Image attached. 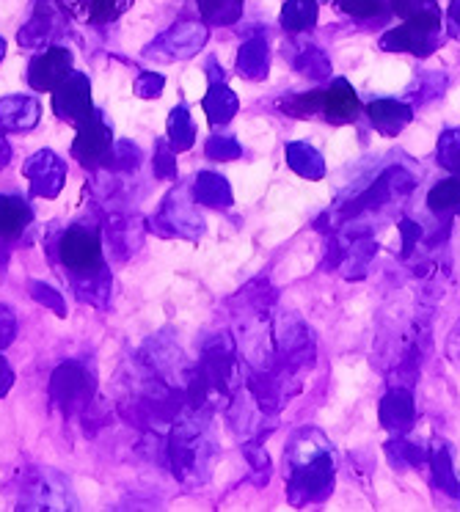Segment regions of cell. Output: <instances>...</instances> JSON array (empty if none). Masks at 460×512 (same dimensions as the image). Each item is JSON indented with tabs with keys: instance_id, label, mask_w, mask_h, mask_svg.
Here are the masks:
<instances>
[{
	"instance_id": "1",
	"label": "cell",
	"mask_w": 460,
	"mask_h": 512,
	"mask_svg": "<svg viewBox=\"0 0 460 512\" xmlns=\"http://www.w3.org/2000/svg\"><path fill=\"white\" fill-rule=\"evenodd\" d=\"M58 259L75 279L78 287H94L102 295L111 290V276L102 265V240L100 234L86 226H72L58 240Z\"/></svg>"
},
{
	"instance_id": "2",
	"label": "cell",
	"mask_w": 460,
	"mask_h": 512,
	"mask_svg": "<svg viewBox=\"0 0 460 512\" xmlns=\"http://www.w3.org/2000/svg\"><path fill=\"white\" fill-rule=\"evenodd\" d=\"M91 394H94V378H91L89 369L78 361L61 364L50 378V400L67 416L83 411L89 405Z\"/></svg>"
},
{
	"instance_id": "3",
	"label": "cell",
	"mask_w": 460,
	"mask_h": 512,
	"mask_svg": "<svg viewBox=\"0 0 460 512\" xmlns=\"http://www.w3.org/2000/svg\"><path fill=\"white\" fill-rule=\"evenodd\" d=\"M315 111H323L328 122H353L359 116V100H356L353 89H348L345 80H337L328 91H315L309 97H298L292 102V113H298V116Z\"/></svg>"
},
{
	"instance_id": "4",
	"label": "cell",
	"mask_w": 460,
	"mask_h": 512,
	"mask_svg": "<svg viewBox=\"0 0 460 512\" xmlns=\"http://www.w3.org/2000/svg\"><path fill=\"white\" fill-rule=\"evenodd\" d=\"M113 149V130L111 124L105 122L97 108L86 122L78 124V135L72 141V155L83 168H100L108 163Z\"/></svg>"
},
{
	"instance_id": "5",
	"label": "cell",
	"mask_w": 460,
	"mask_h": 512,
	"mask_svg": "<svg viewBox=\"0 0 460 512\" xmlns=\"http://www.w3.org/2000/svg\"><path fill=\"white\" fill-rule=\"evenodd\" d=\"M53 111L58 119L75 124L86 122L94 113V102H91V83L83 72H69L64 83H58L53 89Z\"/></svg>"
},
{
	"instance_id": "6",
	"label": "cell",
	"mask_w": 460,
	"mask_h": 512,
	"mask_svg": "<svg viewBox=\"0 0 460 512\" xmlns=\"http://www.w3.org/2000/svg\"><path fill=\"white\" fill-rule=\"evenodd\" d=\"M23 171L31 182V193L39 199H56L67 182V163L53 149H42L28 157Z\"/></svg>"
},
{
	"instance_id": "7",
	"label": "cell",
	"mask_w": 460,
	"mask_h": 512,
	"mask_svg": "<svg viewBox=\"0 0 460 512\" xmlns=\"http://www.w3.org/2000/svg\"><path fill=\"white\" fill-rule=\"evenodd\" d=\"M72 50L61 45L45 47L28 67V86L36 91H53L72 72Z\"/></svg>"
},
{
	"instance_id": "8",
	"label": "cell",
	"mask_w": 460,
	"mask_h": 512,
	"mask_svg": "<svg viewBox=\"0 0 460 512\" xmlns=\"http://www.w3.org/2000/svg\"><path fill=\"white\" fill-rule=\"evenodd\" d=\"M207 31L199 23H180L169 28L166 34H160L152 47H146V58H188L204 45Z\"/></svg>"
},
{
	"instance_id": "9",
	"label": "cell",
	"mask_w": 460,
	"mask_h": 512,
	"mask_svg": "<svg viewBox=\"0 0 460 512\" xmlns=\"http://www.w3.org/2000/svg\"><path fill=\"white\" fill-rule=\"evenodd\" d=\"M152 232H158L160 237H196L202 232V218L193 215L185 199L174 190L163 204V210L152 218Z\"/></svg>"
},
{
	"instance_id": "10",
	"label": "cell",
	"mask_w": 460,
	"mask_h": 512,
	"mask_svg": "<svg viewBox=\"0 0 460 512\" xmlns=\"http://www.w3.org/2000/svg\"><path fill=\"white\" fill-rule=\"evenodd\" d=\"M61 34V14H58V3L50 0H36V9L31 20L20 28L17 42L25 50H36V47L53 45L56 36Z\"/></svg>"
},
{
	"instance_id": "11",
	"label": "cell",
	"mask_w": 460,
	"mask_h": 512,
	"mask_svg": "<svg viewBox=\"0 0 460 512\" xmlns=\"http://www.w3.org/2000/svg\"><path fill=\"white\" fill-rule=\"evenodd\" d=\"M42 116V105L34 97H25V94H14L0 100V130L6 133H28L39 124Z\"/></svg>"
},
{
	"instance_id": "12",
	"label": "cell",
	"mask_w": 460,
	"mask_h": 512,
	"mask_svg": "<svg viewBox=\"0 0 460 512\" xmlns=\"http://www.w3.org/2000/svg\"><path fill=\"white\" fill-rule=\"evenodd\" d=\"M135 0H64V9L89 25H111L122 17Z\"/></svg>"
},
{
	"instance_id": "13",
	"label": "cell",
	"mask_w": 460,
	"mask_h": 512,
	"mask_svg": "<svg viewBox=\"0 0 460 512\" xmlns=\"http://www.w3.org/2000/svg\"><path fill=\"white\" fill-rule=\"evenodd\" d=\"M34 221V210L23 196H0V240H17Z\"/></svg>"
},
{
	"instance_id": "14",
	"label": "cell",
	"mask_w": 460,
	"mask_h": 512,
	"mask_svg": "<svg viewBox=\"0 0 460 512\" xmlns=\"http://www.w3.org/2000/svg\"><path fill=\"white\" fill-rule=\"evenodd\" d=\"M204 111H207L210 124L229 122L237 111L235 94L226 86H221V83H213V89L207 91V97H204Z\"/></svg>"
},
{
	"instance_id": "15",
	"label": "cell",
	"mask_w": 460,
	"mask_h": 512,
	"mask_svg": "<svg viewBox=\"0 0 460 512\" xmlns=\"http://www.w3.org/2000/svg\"><path fill=\"white\" fill-rule=\"evenodd\" d=\"M166 133H169V144L177 149V152H185V149H191L193 146V122H191V113L185 105H177L174 111L169 113V124H166Z\"/></svg>"
},
{
	"instance_id": "16",
	"label": "cell",
	"mask_w": 460,
	"mask_h": 512,
	"mask_svg": "<svg viewBox=\"0 0 460 512\" xmlns=\"http://www.w3.org/2000/svg\"><path fill=\"white\" fill-rule=\"evenodd\" d=\"M196 199L202 204H213V207H226L232 196H229V185L215 174H199L196 177Z\"/></svg>"
},
{
	"instance_id": "17",
	"label": "cell",
	"mask_w": 460,
	"mask_h": 512,
	"mask_svg": "<svg viewBox=\"0 0 460 512\" xmlns=\"http://www.w3.org/2000/svg\"><path fill=\"white\" fill-rule=\"evenodd\" d=\"M204 20L215 25H229L240 14V3L237 0H199Z\"/></svg>"
},
{
	"instance_id": "18",
	"label": "cell",
	"mask_w": 460,
	"mask_h": 512,
	"mask_svg": "<svg viewBox=\"0 0 460 512\" xmlns=\"http://www.w3.org/2000/svg\"><path fill=\"white\" fill-rule=\"evenodd\" d=\"M155 177L160 179H177V149L169 144V138L155 141Z\"/></svg>"
},
{
	"instance_id": "19",
	"label": "cell",
	"mask_w": 460,
	"mask_h": 512,
	"mask_svg": "<svg viewBox=\"0 0 460 512\" xmlns=\"http://www.w3.org/2000/svg\"><path fill=\"white\" fill-rule=\"evenodd\" d=\"M28 292H31V298L36 303H42L45 309H53L58 317H67V303L61 298V292L53 290L50 284H42V281H31L28 284Z\"/></svg>"
},
{
	"instance_id": "20",
	"label": "cell",
	"mask_w": 460,
	"mask_h": 512,
	"mask_svg": "<svg viewBox=\"0 0 460 512\" xmlns=\"http://www.w3.org/2000/svg\"><path fill=\"white\" fill-rule=\"evenodd\" d=\"M141 163V149L130 141H119V144L111 149V157L105 166H113L116 171H135Z\"/></svg>"
},
{
	"instance_id": "21",
	"label": "cell",
	"mask_w": 460,
	"mask_h": 512,
	"mask_svg": "<svg viewBox=\"0 0 460 512\" xmlns=\"http://www.w3.org/2000/svg\"><path fill=\"white\" fill-rule=\"evenodd\" d=\"M163 86H166V78L158 75V72H141L138 78H135V97H141V100H158L160 94H163Z\"/></svg>"
},
{
	"instance_id": "22",
	"label": "cell",
	"mask_w": 460,
	"mask_h": 512,
	"mask_svg": "<svg viewBox=\"0 0 460 512\" xmlns=\"http://www.w3.org/2000/svg\"><path fill=\"white\" fill-rule=\"evenodd\" d=\"M315 20V9L309 6V0H292L284 9V25L287 28H306Z\"/></svg>"
},
{
	"instance_id": "23",
	"label": "cell",
	"mask_w": 460,
	"mask_h": 512,
	"mask_svg": "<svg viewBox=\"0 0 460 512\" xmlns=\"http://www.w3.org/2000/svg\"><path fill=\"white\" fill-rule=\"evenodd\" d=\"M207 155L215 157V160H229V157L237 155V144L229 141V138H221V135H213L207 141Z\"/></svg>"
},
{
	"instance_id": "24",
	"label": "cell",
	"mask_w": 460,
	"mask_h": 512,
	"mask_svg": "<svg viewBox=\"0 0 460 512\" xmlns=\"http://www.w3.org/2000/svg\"><path fill=\"white\" fill-rule=\"evenodd\" d=\"M14 336H17V320L9 312V306H0V350L12 345Z\"/></svg>"
},
{
	"instance_id": "25",
	"label": "cell",
	"mask_w": 460,
	"mask_h": 512,
	"mask_svg": "<svg viewBox=\"0 0 460 512\" xmlns=\"http://www.w3.org/2000/svg\"><path fill=\"white\" fill-rule=\"evenodd\" d=\"M339 6L350 14H372L378 12L381 0H339Z\"/></svg>"
},
{
	"instance_id": "26",
	"label": "cell",
	"mask_w": 460,
	"mask_h": 512,
	"mask_svg": "<svg viewBox=\"0 0 460 512\" xmlns=\"http://www.w3.org/2000/svg\"><path fill=\"white\" fill-rule=\"evenodd\" d=\"M14 386V369L9 367V361L0 356V397H6Z\"/></svg>"
},
{
	"instance_id": "27",
	"label": "cell",
	"mask_w": 460,
	"mask_h": 512,
	"mask_svg": "<svg viewBox=\"0 0 460 512\" xmlns=\"http://www.w3.org/2000/svg\"><path fill=\"white\" fill-rule=\"evenodd\" d=\"M9 160H12V146H9V141L0 135V171L9 166Z\"/></svg>"
},
{
	"instance_id": "28",
	"label": "cell",
	"mask_w": 460,
	"mask_h": 512,
	"mask_svg": "<svg viewBox=\"0 0 460 512\" xmlns=\"http://www.w3.org/2000/svg\"><path fill=\"white\" fill-rule=\"evenodd\" d=\"M3 56H6V42L0 39V61H3Z\"/></svg>"
},
{
	"instance_id": "29",
	"label": "cell",
	"mask_w": 460,
	"mask_h": 512,
	"mask_svg": "<svg viewBox=\"0 0 460 512\" xmlns=\"http://www.w3.org/2000/svg\"><path fill=\"white\" fill-rule=\"evenodd\" d=\"M50 3H64V0H50Z\"/></svg>"
}]
</instances>
